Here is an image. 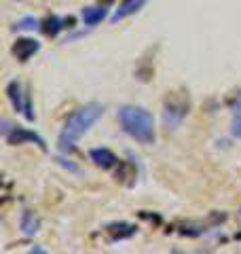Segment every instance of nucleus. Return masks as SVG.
<instances>
[{"mask_svg": "<svg viewBox=\"0 0 241 254\" xmlns=\"http://www.w3.org/2000/svg\"><path fill=\"white\" fill-rule=\"evenodd\" d=\"M106 2H112V0H106Z\"/></svg>", "mask_w": 241, "mask_h": 254, "instance_id": "f3484780", "label": "nucleus"}, {"mask_svg": "<svg viewBox=\"0 0 241 254\" xmlns=\"http://www.w3.org/2000/svg\"><path fill=\"white\" fill-rule=\"evenodd\" d=\"M188 106L184 104V102H167L165 104V113H163V123H165V127L167 129H176L180 123H182V119L186 117V110Z\"/></svg>", "mask_w": 241, "mask_h": 254, "instance_id": "39448f33", "label": "nucleus"}, {"mask_svg": "<svg viewBox=\"0 0 241 254\" xmlns=\"http://www.w3.org/2000/svg\"><path fill=\"white\" fill-rule=\"evenodd\" d=\"M11 51L19 62H28L32 55H36L40 51V43L36 38H17Z\"/></svg>", "mask_w": 241, "mask_h": 254, "instance_id": "423d86ee", "label": "nucleus"}, {"mask_svg": "<svg viewBox=\"0 0 241 254\" xmlns=\"http://www.w3.org/2000/svg\"><path fill=\"white\" fill-rule=\"evenodd\" d=\"M0 131H2V138L6 140V144L11 146H19V144H26V142H32V144H36L43 153H47V142L43 136H38L36 131L28 129V127H21V125H11L9 119H2V127H0Z\"/></svg>", "mask_w": 241, "mask_h": 254, "instance_id": "7ed1b4c3", "label": "nucleus"}, {"mask_svg": "<svg viewBox=\"0 0 241 254\" xmlns=\"http://www.w3.org/2000/svg\"><path fill=\"white\" fill-rule=\"evenodd\" d=\"M80 17H83L85 26L93 28L108 17V9L106 6H87V9H83V13H80Z\"/></svg>", "mask_w": 241, "mask_h": 254, "instance_id": "9b49d317", "label": "nucleus"}, {"mask_svg": "<svg viewBox=\"0 0 241 254\" xmlns=\"http://www.w3.org/2000/svg\"><path fill=\"white\" fill-rule=\"evenodd\" d=\"M58 163L61 165V168H66L68 172H72V174H80V168H78V165H74L72 161H68V159H61V157H58Z\"/></svg>", "mask_w": 241, "mask_h": 254, "instance_id": "4468645a", "label": "nucleus"}, {"mask_svg": "<svg viewBox=\"0 0 241 254\" xmlns=\"http://www.w3.org/2000/svg\"><path fill=\"white\" fill-rule=\"evenodd\" d=\"M102 115H104V106L98 104V102H89V104L76 108L74 113L66 119V123H63L60 136H58L60 153H63V155L72 153L74 146H76V142H78V138L85 136V133L102 119Z\"/></svg>", "mask_w": 241, "mask_h": 254, "instance_id": "f257e3e1", "label": "nucleus"}, {"mask_svg": "<svg viewBox=\"0 0 241 254\" xmlns=\"http://www.w3.org/2000/svg\"><path fill=\"white\" fill-rule=\"evenodd\" d=\"M89 159L93 161V165H98V168H102V170H110V168H115V165L119 163V157L112 153L110 148H104V146L91 148L89 150Z\"/></svg>", "mask_w": 241, "mask_h": 254, "instance_id": "0eeeda50", "label": "nucleus"}, {"mask_svg": "<svg viewBox=\"0 0 241 254\" xmlns=\"http://www.w3.org/2000/svg\"><path fill=\"white\" fill-rule=\"evenodd\" d=\"M6 98H9L11 106L15 108V113L23 115L26 121H34V106H32V93L23 87L19 81H11L6 85Z\"/></svg>", "mask_w": 241, "mask_h": 254, "instance_id": "20e7f679", "label": "nucleus"}, {"mask_svg": "<svg viewBox=\"0 0 241 254\" xmlns=\"http://www.w3.org/2000/svg\"><path fill=\"white\" fill-rule=\"evenodd\" d=\"M19 229L26 237H34L38 233V229H40V218L32 210H23L21 218H19Z\"/></svg>", "mask_w": 241, "mask_h": 254, "instance_id": "9d476101", "label": "nucleus"}, {"mask_svg": "<svg viewBox=\"0 0 241 254\" xmlns=\"http://www.w3.org/2000/svg\"><path fill=\"white\" fill-rule=\"evenodd\" d=\"M233 136H235V138H241V113L235 117V121H233Z\"/></svg>", "mask_w": 241, "mask_h": 254, "instance_id": "2eb2a0df", "label": "nucleus"}, {"mask_svg": "<svg viewBox=\"0 0 241 254\" xmlns=\"http://www.w3.org/2000/svg\"><path fill=\"white\" fill-rule=\"evenodd\" d=\"M142 4H144V0H123V2L119 4V9L110 15V21H112V23H119V21L127 19L129 15L138 13V11L142 9Z\"/></svg>", "mask_w": 241, "mask_h": 254, "instance_id": "1a4fd4ad", "label": "nucleus"}, {"mask_svg": "<svg viewBox=\"0 0 241 254\" xmlns=\"http://www.w3.org/2000/svg\"><path fill=\"white\" fill-rule=\"evenodd\" d=\"M119 123L123 127V131L129 138L138 140L140 144H155L157 140V129H155V117L150 110L142 106H120L119 108Z\"/></svg>", "mask_w": 241, "mask_h": 254, "instance_id": "f03ea898", "label": "nucleus"}, {"mask_svg": "<svg viewBox=\"0 0 241 254\" xmlns=\"http://www.w3.org/2000/svg\"><path fill=\"white\" fill-rule=\"evenodd\" d=\"M68 23H72V19H63V17H58V15H51V17H47L40 23V30H43L47 36H58L61 30L70 28Z\"/></svg>", "mask_w": 241, "mask_h": 254, "instance_id": "f8f14e48", "label": "nucleus"}, {"mask_svg": "<svg viewBox=\"0 0 241 254\" xmlns=\"http://www.w3.org/2000/svg\"><path fill=\"white\" fill-rule=\"evenodd\" d=\"M138 227L131 225V222H112L106 227V233L110 235V242H120V240H129L135 235Z\"/></svg>", "mask_w": 241, "mask_h": 254, "instance_id": "6e6552de", "label": "nucleus"}, {"mask_svg": "<svg viewBox=\"0 0 241 254\" xmlns=\"http://www.w3.org/2000/svg\"><path fill=\"white\" fill-rule=\"evenodd\" d=\"M30 252H36V254H43V252H45V250H43V248H32V250H30Z\"/></svg>", "mask_w": 241, "mask_h": 254, "instance_id": "dca6fc26", "label": "nucleus"}, {"mask_svg": "<svg viewBox=\"0 0 241 254\" xmlns=\"http://www.w3.org/2000/svg\"><path fill=\"white\" fill-rule=\"evenodd\" d=\"M239 214H241V210H239Z\"/></svg>", "mask_w": 241, "mask_h": 254, "instance_id": "a211bd4d", "label": "nucleus"}, {"mask_svg": "<svg viewBox=\"0 0 241 254\" xmlns=\"http://www.w3.org/2000/svg\"><path fill=\"white\" fill-rule=\"evenodd\" d=\"M36 28H40V21L36 17H23L15 23V30H28L30 32V30H36Z\"/></svg>", "mask_w": 241, "mask_h": 254, "instance_id": "ddd939ff", "label": "nucleus"}]
</instances>
